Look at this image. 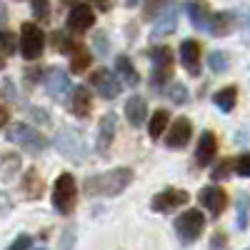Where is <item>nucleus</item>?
<instances>
[{
  "label": "nucleus",
  "instance_id": "nucleus-1",
  "mask_svg": "<svg viewBox=\"0 0 250 250\" xmlns=\"http://www.w3.org/2000/svg\"><path fill=\"white\" fill-rule=\"evenodd\" d=\"M130 183H133L130 168H115V170H108L103 175L88 178L85 180V193L88 195H120Z\"/></svg>",
  "mask_w": 250,
  "mask_h": 250
},
{
  "label": "nucleus",
  "instance_id": "nucleus-2",
  "mask_svg": "<svg viewBox=\"0 0 250 250\" xmlns=\"http://www.w3.org/2000/svg\"><path fill=\"white\" fill-rule=\"evenodd\" d=\"M75 198H78V188H75V180L70 173H62L55 185H53V205L60 215H68L73 213L75 208Z\"/></svg>",
  "mask_w": 250,
  "mask_h": 250
},
{
  "label": "nucleus",
  "instance_id": "nucleus-3",
  "mask_svg": "<svg viewBox=\"0 0 250 250\" xmlns=\"http://www.w3.org/2000/svg\"><path fill=\"white\" fill-rule=\"evenodd\" d=\"M8 140L15 143V145H20V148H25L28 153H40V150H45V145H48V140L40 135L35 128L25 125V123H15V125H10Z\"/></svg>",
  "mask_w": 250,
  "mask_h": 250
},
{
  "label": "nucleus",
  "instance_id": "nucleus-4",
  "mask_svg": "<svg viewBox=\"0 0 250 250\" xmlns=\"http://www.w3.org/2000/svg\"><path fill=\"white\" fill-rule=\"evenodd\" d=\"M20 30H23V33H20V53H23V58H25V60L40 58V53H43V45H45L43 30H40L35 23H25Z\"/></svg>",
  "mask_w": 250,
  "mask_h": 250
},
{
  "label": "nucleus",
  "instance_id": "nucleus-5",
  "mask_svg": "<svg viewBox=\"0 0 250 250\" xmlns=\"http://www.w3.org/2000/svg\"><path fill=\"white\" fill-rule=\"evenodd\" d=\"M150 58H153V75H150V83L155 85H165L173 75V50L170 48H150Z\"/></svg>",
  "mask_w": 250,
  "mask_h": 250
},
{
  "label": "nucleus",
  "instance_id": "nucleus-6",
  "mask_svg": "<svg viewBox=\"0 0 250 250\" xmlns=\"http://www.w3.org/2000/svg\"><path fill=\"white\" fill-rule=\"evenodd\" d=\"M203 228H205V218H203V213H198V210H188V213H183V215L175 220V230H178V235H180L183 243L198 240L200 233H203Z\"/></svg>",
  "mask_w": 250,
  "mask_h": 250
},
{
  "label": "nucleus",
  "instance_id": "nucleus-7",
  "mask_svg": "<svg viewBox=\"0 0 250 250\" xmlns=\"http://www.w3.org/2000/svg\"><path fill=\"white\" fill-rule=\"evenodd\" d=\"M55 148L60 150L62 158H68L73 163H80L83 155H85V145H83L80 135L73 133V130H60L55 135Z\"/></svg>",
  "mask_w": 250,
  "mask_h": 250
},
{
  "label": "nucleus",
  "instance_id": "nucleus-8",
  "mask_svg": "<svg viewBox=\"0 0 250 250\" xmlns=\"http://www.w3.org/2000/svg\"><path fill=\"white\" fill-rule=\"evenodd\" d=\"M90 85L93 90H98L100 98H105V100H113L120 95V83L115 80V75L108 70V68H98L90 73Z\"/></svg>",
  "mask_w": 250,
  "mask_h": 250
},
{
  "label": "nucleus",
  "instance_id": "nucleus-9",
  "mask_svg": "<svg viewBox=\"0 0 250 250\" xmlns=\"http://www.w3.org/2000/svg\"><path fill=\"white\" fill-rule=\"evenodd\" d=\"M188 200H190V195H188L185 190H180V188H168V190H163L153 198L150 208L155 213H170V210H175V208L185 205Z\"/></svg>",
  "mask_w": 250,
  "mask_h": 250
},
{
  "label": "nucleus",
  "instance_id": "nucleus-10",
  "mask_svg": "<svg viewBox=\"0 0 250 250\" xmlns=\"http://www.w3.org/2000/svg\"><path fill=\"white\" fill-rule=\"evenodd\" d=\"M45 88H48V95L53 100H65V95L73 90L70 88V78L62 68H50L45 73Z\"/></svg>",
  "mask_w": 250,
  "mask_h": 250
},
{
  "label": "nucleus",
  "instance_id": "nucleus-11",
  "mask_svg": "<svg viewBox=\"0 0 250 250\" xmlns=\"http://www.w3.org/2000/svg\"><path fill=\"white\" fill-rule=\"evenodd\" d=\"M200 203H203L213 215H220V213L225 210V205H228V195H225L223 188L208 185V188H203V193H200Z\"/></svg>",
  "mask_w": 250,
  "mask_h": 250
},
{
  "label": "nucleus",
  "instance_id": "nucleus-12",
  "mask_svg": "<svg viewBox=\"0 0 250 250\" xmlns=\"http://www.w3.org/2000/svg\"><path fill=\"white\" fill-rule=\"evenodd\" d=\"M93 23H95V15L88 5H75L68 13V30L73 33H85L88 28H93Z\"/></svg>",
  "mask_w": 250,
  "mask_h": 250
},
{
  "label": "nucleus",
  "instance_id": "nucleus-13",
  "mask_svg": "<svg viewBox=\"0 0 250 250\" xmlns=\"http://www.w3.org/2000/svg\"><path fill=\"white\" fill-rule=\"evenodd\" d=\"M178 25V8L175 5H165L155 20V25H153V38H165V35H170Z\"/></svg>",
  "mask_w": 250,
  "mask_h": 250
},
{
  "label": "nucleus",
  "instance_id": "nucleus-14",
  "mask_svg": "<svg viewBox=\"0 0 250 250\" xmlns=\"http://www.w3.org/2000/svg\"><path fill=\"white\" fill-rule=\"evenodd\" d=\"M113 138H115V115L105 113L100 118V125H98V150H100V155H108Z\"/></svg>",
  "mask_w": 250,
  "mask_h": 250
},
{
  "label": "nucleus",
  "instance_id": "nucleus-15",
  "mask_svg": "<svg viewBox=\"0 0 250 250\" xmlns=\"http://www.w3.org/2000/svg\"><path fill=\"white\" fill-rule=\"evenodd\" d=\"M180 60H183L185 70L190 75L200 73V43L198 40H185L180 45Z\"/></svg>",
  "mask_w": 250,
  "mask_h": 250
},
{
  "label": "nucleus",
  "instance_id": "nucleus-16",
  "mask_svg": "<svg viewBox=\"0 0 250 250\" xmlns=\"http://www.w3.org/2000/svg\"><path fill=\"white\" fill-rule=\"evenodd\" d=\"M188 15H190V23L198 28V30H208V25H210V15L213 10L208 8L205 0H190V3L185 5Z\"/></svg>",
  "mask_w": 250,
  "mask_h": 250
},
{
  "label": "nucleus",
  "instance_id": "nucleus-17",
  "mask_svg": "<svg viewBox=\"0 0 250 250\" xmlns=\"http://www.w3.org/2000/svg\"><path fill=\"white\" fill-rule=\"evenodd\" d=\"M190 120L188 118H178L173 123V128L168 133V138H165V143H168V148H183V145H188V140H190Z\"/></svg>",
  "mask_w": 250,
  "mask_h": 250
},
{
  "label": "nucleus",
  "instance_id": "nucleus-18",
  "mask_svg": "<svg viewBox=\"0 0 250 250\" xmlns=\"http://www.w3.org/2000/svg\"><path fill=\"white\" fill-rule=\"evenodd\" d=\"M218 153V140L213 133H203L200 135V143H198V150H195V163L200 165V168H205V165H210L213 158Z\"/></svg>",
  "mask_w": 250,
  "mask_h": 250
},
{
  "label": "nucleus",
  "instance_id": "nucleus-19",
  "mask_svg": "<svg viewBox=\"0 0 250 250\" xmlns=\"http://www.w3.org/2000/svg\"><path fill=\"white\" fill-rule=\"evenodd\" d=\"M233 23H235V15L228 13V10H220V13H213L210 15V25H208V33L215 35V38H223L233 30Z\"/></svg>",
  "mask_w": 250,
  "mask_h": 250
},
{
  "label": "nucleus",
  "instance_id": "nucleus-20",
  "mask_svg": "<svg viewBox=\"0 0 250 250\" xmlns=\"http://www.w3.org/2000/svg\"><path fill=\"white\" fill-rule=\"evenodd\" d=\"M145 113H148V105H145V100L140 95H133L128 103H125V118H128V123L135 125V128H138V125H143Z\"/></svg>",
  "mask_w": 250,
  "mask_h": 250
},
{
  "label": "nucleus",
  "instance_id": "nucleus-21",
  "mask_svg": "<svg viewBox=\"0 0 250 250\" xmlns=\"http://www.w3.org/2000/svg\"><path fill=\"white\" fill-rule=\"evenodd\" d=\"M43 190H45L43 178H40V173H38L35 168H30V170L25 173V178H23V193H25V198L38 200L40 195H43Z\"/></svg>",
  "mask_w": 250,
  "mask_h": 250
},
{
  "label": "nucleus",
  "instance_id": "nucleus-22",
  "mask_svg": "<svg viewBox=\"0 0 250 250\" xmlns=\"http://www.w3.org/2000/svg\"><path fill=\"white\" fill-rule=\"evenodd\" d=\"M70 93H73V98H70V110H73V115L85 118V115L90 113V93L83 88V85L73 88Z\"/></svg>",
  "mask_w": 250,
  "mask_h": 250
},
{
  "label": "nucleus",
  "instance_id": "nucleus-23",
  "mask_svg": "<svg viewBox=\"0 0 250 250\" xmlns=\"http://www.w3.org/2000/svg\"><path fill=\"white\" fill-rule=\"evenodd\" d=\"M115 70H118V75L128 83V85H138L140 83V75H138V70L133 68V62H130V58H125V55H120L118 60H115Z\"/></svg>",
  "mask_w": 250,
  "mask_h": 250
},
{
  "label": "nucleus",
  "instance_id": "nucleus-24",
  "mask_svg": "<svg viewBox=\"0 0 250 250\" xmlns=\"http://www.w3.org/2000/svg\"><path fill=\"white\" fill-rule=\"evenodd\" d=\"M88 65H90V53L83 48V45L75 43L73 50H70V70L73 73H85Z\"/></svg>",
  "mask_w": 250,
  "mask_h": 250
},
{
  "label": "nucleus",
  "instance_id": "nucleus-25",
  "mask_svg": "<svg viewBox=\"0 0 250 250\" xmlns=\"http://www.w3.org/2000/svg\"><path fill=\"white\" fill-rule=\"evenodd\" d=\"M235 100H238V90H235L233 85H228V88H223V90H218V93L213 95V103H215L223 113H230L233 105H235Z\"/></svg>",
  "mask_w": 250,
  "mask_h": 250
},
{
  "label": "nucleus",
  "instance_id": "nucleus-26",
  "mask_svg": "<svg viewBox=\"0 0 250 250\" xmlns=\"http://www.w3.org/2000/svg\"><path fill=\"white\" fill-rule=\"evenodd\" d=\"M168 120H170L168 110H155V113H153L150 125H148V133H150V138H153V140H158L165 130H168Z\"/></svg>",
  "mask_w": 250,
  "mask_h": 250
},
{
  "label": "nucleus",
  "instance_id": "nucleus-27",
  "mask_svg": "<svg viewBox=\"0 0 250 250\" xmlns=\"http://www.w3.org/2000/svg\"><path fill=\"white\" fill-rule=\"evenodd\" d=\"M18 168H20V158L18 155H13V153H0V178L3 180H10L15 173H18Z\"/></svg>",
  "mask_w": 250,
  "mask_h": 250
},
{
  "label": "nucleus",
  "instance_id": "nucleus-28",
  "mask_svg": "<svg viewBox=\"0 0 250 250\" xmlns=\"http://www.w3.org/2000/svg\"><path fill=\"white\" fill-rule=\"evenodd\" d=\"M208 65H210V70L213 73H225L228 70V55L223 53V50H213L210 53V58H208Z\"/></svg>",
  "mask_w": 250,
  "mask_h": 250
},
{
  "label": "nucleus",
  "instance_id": "nucleus-29",
  "mask_svg": "<svg viewBox=\"0 0 250 250\" xmlns=\"http://www.w3.org/2000/svg\"><path fill=\"white\" fill-rule=\"evenodd\" d=\"M93 50H95V55H100V58H105L108 50H110V45H108V35L103 33V30H95V33H93Z\"/></svg>",
  "mask_w": 250,
  "mask_h": 250
},
{
  "label": "nucleus",
  "instance_id": "nucleus-30",
  "mask_svg": "<svg viewBox=\"0 0 250 250\" xmlns=\"http://www.w3.org/2000/svg\"><path fill=\"white\" fill-rule=\"evenodd\" d=\"M248 210H250V200L245 195H240L238 198V228H240V230L248 228Z\"/></svg>",
  "mask_w": 250,
  "mask_h": 250
},
{
  "label": "nucleus",
  "instance_id": "nucleus-31",
  "mask_svg": "<svg viewBox=\"0 0 250 250\" xmlns=\"http://www.w3.org/2000/svg\"><path fill=\"white\" fill-rule=\"evenodd\" d=\"M0 50H3L5 55L15 53V38H13V33H8V30H0Z\"/></svg>",
  "mask_w": 250,
  "mask_h": 250
},
{
  "label": "nucleus",
  "instance_id": "nucleus-32",
  "mask_svg": "<svg viewBox=\"0 0 250 250\" xmlns=\"http://www.w3.org/2000/svg\"><path fill=\"white\" fill-rule=\"evenodd\" d=\"M238 18H240V28H243V40L250 45V8H243Z\"/></svg>",
  "mask_w": 250,
  "mask_h": 250
},
{
  "label": "nucleus",
  "instance_id": "nucleus-33",
  "mask_svg": "<svg viewBox=\"0 0 250 250\" xmlns=\"http://www.w3.org/2000/svg\"><path fill=\"white\" fill-rule=\"evenodd\" d=\"M168 98H170L173 103H185V100H188V90H185V85H180V83L170 85V90H168Z\"/></svg>",
  "mask_w": 250,
  "mask_h": 250
},
{
  "label": "nucleus",
  "instance_id": "nucleus-34",
  "mask_svg": "<svg viewBox=\"0 0 250 250\" xmlns=\"http://www.w3.org/2000/svg\"><path fill=\"white\" fill-rule=\"evenodd\" d=\"M30 5H33V13L38 20H48V0H30Z\"/></svg>",
  "mask_w": 250,
  "mask_h": 250
},
{
  "label": "nucleus",
  "instance_id": "nucleus-35",
  "mask_svg": "<svg viewBox=\"0 0 250 250\" xmlns=\"http://www.w3.org/2000/svg\"><path fill=\"white\" fill-rule=\"evenodd\" d=\"M230 170H233V160H223L218 168L213 170V178L215 180H225L228 175H230Z\"/></svg>",
  "mask_w": 250,
  "mask_h": 250
},
{
  "label": "nucleus",
  "instance_id": "nucleus-36",
  "mask_svg": "<svg viewBox=\"0 0 250 250\" xmlns=\"http://www.w3.org/2000/svg\"><path fill=\"white\" fill-rule=\"evenodd\" d=\"M235 170H238V175L250 178V153H245V155H240V158H238V163H235Z\"/></svg>",
  "mask_w": 250,
  "mask_h": 250
},
{
  "label": "nucleus",
  "instance_id": "nucleus-37",
  "mask_svg": "<svg viewBox=\"0 0 250 250\" xmlns=\"http://www.w3.org/2000/svg\"><path fill=\"white\" fill-rule=\"evenodd\" d=\"M163 3L165 0H145V18H153V15H158L160 10H163Z\"/></svg>",
  "mask_w": 250,
  "mask_h": 250
},
{
  "label": "nucleus",
  "instance_id": "nucleus-38",
  "mask_svg": "<svg viewBox=\"0 0 250 250\" xmlns=\"http://www.w3.org/2000/svg\"><path fill=\"white\" fill-rule=\"evenodd\" d=\"M30 245H33V240H30L28 235H20V238H18V240H15L13 245H10V250H20V248H30Z\"/></svg>",
  "mask_w": 250,
  "mask_h": 250
},
{
  "label": "nucleus",
  "instance_id": "nucleus-39",
  "mask_svg": "<svg viewBox=\"0 0 250 250\" xmlns=\"http://www.w3.org/2000/svg\"><path fill=\"white\" fill-rule=\"evenodd\" d=\"M30 115H33L38 123H50V120H48V115H45L43 110H40V108H30Z\"/></svg>",
  "mask_w": 250,
  "mask_h": 250
},
{
  "label": "nucleus",
  "instance_id": "nucleus-40",
  "mask_svg": "<svg viewBox=\"0 0 250 250\" xmlns=\"http://www.w3.org/2000/svg\"><path fill=\"white\" fill-rule=\"evenodd\" d=\"M93 5L98 10H110L113 8V0H93Z\"/></svg>",
  "mask_w": 250,
  "mask_h": 250
},
{
  "label": "nucleus",
  "instance_id": "nucleus-41",
  "mask_svg": "<svg viewBox=\"0 0 250 250\" xmlns=\"http://www.w3.org/2000/svg\"><path fill=\"white\" fill-rule=\"evenodd\" d=\"M70 240H75V233H73V228H68V233H65V238H62L60 248H68V245H70Z\"/></svg>",
  "mask_w": 250,
  "mask_h": 250
},
{
  "label": "nucleus",
  "instance_id": "nucleus-42",
  "mask_svg": "<svg viewBox=\"0 0 250 250\" xmlns=\"http://www.w3.org/2000/svg\"><path fill=\"white\" fill-rule=\"evenodd\" d=\"M38 70H40V68H30V70H28V75H25V78H28V83H35V80L40 78V73H38Z\"/></svg>",
  "mask_w": 250,
  "mask_h": 250
},
{
  "label": "nucleus",
  "instance_id": "nucleus-43",
  "mask_svg": "<svg viewBox=\"0 0 250 250\" xmlns=\"http://www.w3.org/2000/svg\"><path fill=\"white\" fill-rule=\"evenodd\" d=\"M8 118H10V115H8V108L0 105V128H3V125L8 123Z\"/></svg>",
  "mask_w": 250,
  "mask_h": 250
},
{
  "label": "nucleus",
  "instance_id": "nucleus-44",
  "mask_svg": "<svg viewBox=\"0 0 250 250\" xmlns=\"http://www.w3.org/2000/svg\"><path fill=\"white\" fill-rule=\"evenodd\" d=\"M5 18H8V13H5V5L0 3V23H5Z\"/></svg>",
  "mask_w": 250,
  "mask_h": 250
},
{
  "label": "nucleus",
  "instance_id": "nucleus-45",
  "mask_svg": "<svg viewBox=\"0 0 250 250\" xmlns=\"http://www.w3.org/2000/svg\"><path fill=\"white\" fill-rule=\"evenodd\" d=\"M123 3H125V5H128V8H133V5L138 3V0H123Z\"/></svg>",
  "mask_w": 250,
  "mask_h": 250
},
{
  "label": "nucleus",
  "instance_id": "nucleus-46",
  "mask_svg": "<svg viewBox=\"0 0 250 250\" xmlns=\"http://www.w3.org/2000/svg\"><path fill=\"white\" fill-rule=\"evenodd\" d=\"M5 65V55H3V50H0V68Z\"/></svg>",
  "mask_w": 250,
  "mask_h": 250
},
{
  "label": "nucleus",
  "instance_id": "nucleus-47",
  "mask_svg": "<svg viewBox=\"0 0 250 250\" xmlns=\"http://www.w3.org/2000/svg\"><path fill=\"white\" fill-rule=\"evenodd\" d=\"M62 3H70V0H62Z\"/></svg>",
  "mask_w": 250,
  "mask_h": 250
}]
</instances>
